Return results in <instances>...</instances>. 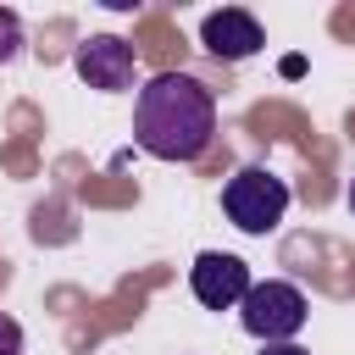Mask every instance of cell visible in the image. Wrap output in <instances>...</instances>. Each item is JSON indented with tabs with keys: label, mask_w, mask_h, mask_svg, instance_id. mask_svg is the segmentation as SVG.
<instances>
[{
	"label": "cell",
	"mask_w": 355,
	"mask_h": 355,
	"mask_svg": "<svg viewBox=\"0 0 355 355\" xmlns=\"http://www.w3.org/2000/svg\"><path fill=\"white\" fill-rule=\"evenodd\" d=\"M216 139V94L194 72H155L133 100V144L155 161H200Z\"/></svg>",
	"instance_id": "obj_1"
},
{
	"label": "cell",
	"mask_w": 355,
	"mask_h": 355,
	"mask_svg": "<svg viewBox=\"0 0 355 355\" xmlns=\"http://www.w3.org/2000/svg\"><path fill=\"white\" fill-rule=\"evenodd\" d=\"M222 211H227V222L239 233L266 239L288 211V183L277 172H266V166H239L227 178V189H222Z\"/></svg>",
	"instance_id": "obj_2"
},
{
	"label": "cell",
	"mask_w": 355,
	"mask_h": 355,
	"mask_svg": "<svg viewBox=\"0 0 355 355\" xmlns=\"http://www.w3.org/2000/svg\"><path fill=\"white\" fill-rule=\"evenodd\" d=\"M305 316H311L305 294H300L294 283H283V277L250 283V294H244V305H239L244 333L261 338V344H294V333L305 327Z\"/></svg>",
	"instance_id": "obj_3"
},
{
	"label": "cell",
	"mask_w": 355,
	"mask_h": 355,
	"mask_svg": "<svg viewBox=\"0 0 355 355\" xmlns=\"http://www.w3.org/2000/svg\"><path fill=\"white\" fill-rule=\"evenodd\" d=\"M189 288H194V300H200L205 311H239L244 294H250V266H244L239 255L205 250V255H194V266H189Z\"/></svg>",
	"instance_id": "obj_4"
},
{
	"label": "cell",
	"mask_w": 355,
	"mask_h": 355,
	"mask_svg": "<svg viewBox=\"0 0 355 355\" xmlns=\"http://www.w3.org/2000/svg\"><path fill=\"white\" fill-rule=\"evenodd\" d=\"M72 67H78V78H83L89 89H100V94L133 89V44L116 39V33H89V39L78 44Z\"/></svg>",
	"instance_id": "obj_5"
},
{
	"label": "cell",
	"mask_w": 355,
	"mask_h": 355,
	"mask_svg": "<svg viewBox=\"0 0 355 355\" xmlns=\"http://www.w3.org/2000/svg\"><path fill=\"white\" fill-rule=\"evenodd\" d=\"M200 44H205L216 61H250V55L266 44V33H261V22H255L250 11L222 6V11H211V17L200 22Z\"/></svg>",
	"instance_id": "obj_6"
},
{
	"label": "cell",
	"mask_w": 355,
	"mask_h": 355,
	"mask_svg": "<svg viewBox=\"0 0 355 355\" xmlns=\"http://www.w3.org/2000/svg\"><path fill=\"white\" fill-rule=\"evenodd\" d=\"M22 44H28L22 17H17L11 6H0V67H6V61H17V55H22Z\"/></svg>",
	"instance_id": "obj_7"
},
{
	"label": "cell",
	"mask_w": 355,
	"mask_h": 355,
	"mask_svg": "<svg viewBox=\"0 0 355 355\" xmlns=\"http://www.w3.org/2000/svg\"><path fill=\"white\" fill-rule=\"evenodd\" d=\"M0 355H22V327L0 311Z\"/></svg>",
	"instance_id": "obj_8"
},
{
	"label": "cell",
	"mask_w": 355,
	"mask_h": 355,
	"mask_svg": "<svg viewBox=\"0 0 355 355\" xmlns=\"http://www.w3.org/2000/svg\"><path fill=\"white\" fill-rule=\"evenodd\" d=\"M261 355H311V349H300V344H266Z\"/></svg>",
	"instance_id": "obj_9"
},
{
	"label": "cell",
	"mask_w": 355,
	"mask_h": 355,
	"mask_svg": "<svg viewBox=\"0 0 355 355\" xmlns=\"http://www.w3.org/2000/svg\"><path fill=\"white\" fill-rule=\"evenodd\" d=\"M349 211H355V183H349Z\"/></svg>",
	"instance_id": "obj_10"
}]
</instances>
